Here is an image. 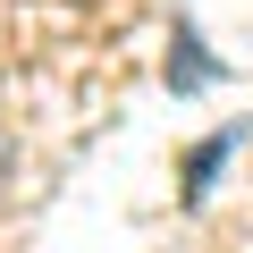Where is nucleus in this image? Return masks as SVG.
Masks as SVG:
<instances>
[{
	"mask_svg": "<svg viewBox=\"0 0 253 253\" xmlns=\"http://www.w3.org/2000/svg\"><path fill=\"white\" fill-rule=\"evenodd\" d=\"M203 76H211V59L194 51V34H177V76H169V84H177V93H194Z\"/></svg>",
	"mask_w": 253,
	"mask_h": 253,
	"instance_id": "2",
	"label": "nucleus"
},
{
	"mask_svg": "<svg viewBox=\"0 0 253 253\" xmlns=\"http://www.w3.org/2000/svg\"><path fill=\"white\" fill-rule=\"evenodd\" d=\"M228 152H236V126H219L211 144H194V161H186V203H203V194H211V169H219Z\"/></svg>",
	"mask_w": 253,
	"mask_h": 253,
	"instance_id": "1",
	"label": "nucleus"
}]
</instances>
